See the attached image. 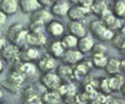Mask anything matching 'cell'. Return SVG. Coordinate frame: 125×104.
Instances as JSON below:
<instances>
[{
	"mask_svg": "<svg viewBox=\"0 0 125 104\" xmlns=\"http://www.w3.org/2000/svg\"><path fill=\"white\" fill-rule=\"evenodd\" d=\"M28 30H26L20 22L11 24L7 28L6 37L11 44L21 48L26 45V35Z\"/></svg>",
	"mask_w": 125,
	"mask_h": 104,
	"instance_id": "obj_1",
	"label": "cell"
},
{
	"mask_svg": "<svg viewBox=\"0 0 125 104\" xmlns=\"http://www.w3.org/2000/svg\"><path fill=\"white\" fill-rule=\"evenodd\" d=\"M53 15L51 11L40 7L31 13L28 24V31L42 30L46 24L52 20Z\"/></svg>",
	"mask_w": 125,
	"mask_h": 104,
	"instance_id": "obj_2",
	"label": "cell"
},
{
	"mask_svg": "<svg viewBox=\"0 0 125 104\" xmlns=\"http://www.w3.org/2000/svg\"><path fill=\"white\" fill-rule=\"evenodd\" d=\"M89 29L92 36L97 38L101 42L110 41L115 33L113 31L107 27L100 19L92 20L89 25Z\"/></svg>",
	"mask_w": 125,
	"mask_h": 104,
	"instance_id": "obj_3",
	"label": "cell"
},
{
	"mask_svg": "<svg viewBox=\"0 0 125 104\" xmlns=\"http://www.w3.org/2000/svg\"><path fill=\"white\" fill-rule=\"evenodd\" d=\"M40 81L41 85L47 91H58V89L62 84V81L57 73L51 72L42 73L41 75Z\"/></svg>",
	"mask_w": 125,
	"mask_h": 104,
	"instance_id": "obj_4",
	"label": "cell"
},
{
	"mask_svg": "<svg viewBox=\"0 0 125 104\" xmlns=\"http://www.w3.org/2000/svg\"><path fill=\"white\" fill-rule=\"evenodd\" d=\"M47 42L46 35L42 30L28 31L26 35V44L37 49L42 48Z\"/></svg>",
	"mask_w": 125,
	"mask_h": 104,
	"instance_id": "obj_5",
	"label": "cell"
},
{
	"mask_svg": "<svg viewBox=\"0 0 125 104\" xmlns=\"http://www.w3.org/2000/svg\"><path fill=\"white\" fill-rule=\"evenodd\" d=\"M19 47L11 43H9L8 45H5L3 46V48L0 51V54H1V58L3 60V61L10 65L19 60Z\"/></svg>",
	"mask_w": 125,
	"mask_h": 104,
	"instance_id": "obj_6",
	"label": "cell"
},
{
	"mask_svg": "<svg viewBox=\"0 0 125 104\" xmlns=\"http://www.w3.org/2000/svg\"><path fill=\"white\" fill-rule=\"evenodd\" d=\"M105 26L109 28L110 30L113 31L114 32L118 31L121 27L124 26V24L121 22V19L118 18L111 12V10L107 9L103 13L101 17H99Z\"/></svg>",
	"mask_w": 125,
	"mask_h": 104,
	"instance_id": "obj_7",
	"label": "cell"
},
{
	"mask_svg": "<svg viewBox=\"0 0 125 104\" xmlns=\"http://www.w3.org/2000/svg\"><path fill=\"white\" fill-rule=\"evenodd\" d=\"M84 54L82 53L76 48L65 49L63 55L61 57V60L64 64H67L69 66H73L75 64L80 62L83 60Z\"/></svg>",
	"mask_w": 125,
	"mask_h": 104,
	"instance_id": "obj_8",
	"label": "cell"
},
{
	"mask_svg": "<svg viewBox=\"0 0 125 104\" xmlns=\"http://www.w3.org/2000/svg\"><path fill=\"white\" fill-rule=\"evenodd\" d=\"M36 67L37 69L42 73H46L51 72L55 69L56 67V62L55 59L50 55L49 53L43 54L41 57H40L37 60Z\"/></svg>",
	"mask_w": 125,
	"mask_h": 104,
	"instance_id": "obj_9",
	"label": "cell"
},
{
	"mask_svg": "<svg viewBox=\"0 0 125 104\" xmlns=\"http://www.w3.org/2000/svg\"><path fill=\"white\" fill-rule=\"evenodd\" d=\"M90 13L91 10L89 8H85L80 5H73L69 7L67 17L70 20L82 21L87 18Z\"/></svg>",
	"mask_w": 125,
	"mask_h": 104,
	"instance_id": "obj_10",
	"label": "cell"
},
{
	"mask_svg": "<svg viewBox=\"0 0 125 104\" xmlns=\"http://www.w3.org/2000/svg\"><path fill=\"white\" fill-rule=\"evenodd\" d=\"M40 58V51L39 49L35 47H24L20 48L19 60L21 62H34Z\"/></svg>",
	"mask_w": 125,
	"mask_h": 104,
	"instance_id": "obj_11",
	"label": "cell"
},
{
	"mask_svg": "<svg viewBox=\"0 0 125 104\" xmlns=\"http://www.w3.org/2000/svg\"><path fill=\"white\" fill-rule=\"evenodd\" d=\"M46 32L53 38H61L65 33V28L64 24L59 20H51L46 25Z\"/></svg>",
	"mask_w": 125,
	"mask_h": 104,
	"instance_id": "obj_12",
	"label": "cell"
},
{
	"mask_svg": "<svg viewBox=\"0 0 125 104\" xmlns=\"http://www.w3.org/2000/svg\"><path fill=\"white\" fill-rule=\"evenodd\" d=\"M93 67L91 61H83L80 62L73 66V72L75 80H79L83 78L90 73L91 68Z\"/></svg>",
	"mask_w": 125,
	"mask_h": 104,
	"instance_id": "obj_13",
	"label": "cell"
},
{
	"mask_svg": "<svg viewBox=\"0 0 125 104\" xmlns=\"http://www.w3.org/2000/svg\"><path fill=\"white\" fill-rule=\"evenodd\" d=\"M69 7L70 3L68 0L55 1L51 6V13L53 16L62 18V17L67 16Z\"/></svg>",
	"mask_w": 125,
	"mask_h": 104,
	"instance_id": "obj_14",
	"label": "cell"
},
{
	"mask_svg": "<svg viewBox=\"0 0 125 104\" xmlns=\"http://www.w3.org/2000/svg\"><path fill=\"white\" fill-rule=\"evenodd\" d=\"M67 29L69 34H72L76 38H81L87 34V28L82 21L70 20L67 25Z\"/></svg>",
	"mask_w": 125,
	"mask_h": 104,
	"instance_id": "obj_15",
	"label": "cell"
},
{
	"mask_svg": "<svg viewBox=\"0 0 125 104\" xmlns=\"http://www.w3.org/2000/svg\"><path fill=\"white\" fill-rule=\"evenodd\" d=\"M107 80V85L109 90L113 92H119L120 89L124 85V77L122 73L109 75Z\"/></svg>",
	"mask_w": 125,
	"mask_h": 104,
	"instance_id": "obj_16",
	"label": "cell"
},
{
	"mask_svg": "<svg viewBox=\"0 0 125 104\" xmlns=\"http://www.w3.org/2000/svg\"><path fill=\"white\" fill-rule=\"evenodd\" d=\"M94 43L95 42L93 36L87 34L84 36L78 38L76 49H79L82 53L86 54V53H88L91 51Z\"/></svg>",
	"mask_w": 125,
	"mask_h": 104,
	"instance_id": "obj_17",
	"label": "cell"
},
{
	"mask_svg": "<svg viewBox=\"0 0 125 104\" xmlns=\"http://www.w3.org/2000/svg\"><path fill=\"white\" fill-rule=\"evenodd\" d=\"M17 2L19 9L24 14H31L42 7L38 0H17Z\"/></svg>",
	"mask_w": 125,
	"mask_h": 104,
	"instance_id": "obj_18",
	"label": "cell"
},
{
	"mask_svg": "<svg viewBox=\"0 0 125 104\" xmlns=\"http://www.w3.org/2000/svg\"><path fill=\"white\" fill-rule=\"evenodd\" d=\"M18 9L19 6L17 0H2L0 2V10L8 17L17 13Z\"/></svg>",
	"mask_w": 125,
	"mask_h": 104,
	"instance_id": "obj_19",
	"label": "cell"
},
{
	"mask_svg": "<svg viewBox=\"0 0 125 104\" xmlns=\"http://www.w3.org/2000/svg\"><path fill=\"white\" fill-rule=\"evenodd\" d=\"M124 26H123L118 32L114 33L113 37L110 40L111 44L116 49L119 50L120 52H124L125 49V39H124Z\"/></svg>",
	"mask_w": 125,
	"mask_h": 104,
	"instance_id": "obj_20",
	"label": "cell"
},
{
	"mask_svg": "<svg viewBox=\"0 0 125 104\" xmlns=\"http://www.w3.org/2000/svg\"><path fill=\"white\" fill-rule=\"evenodd\" d=\"M57 74L61 78L62 81L65 82V83L73 82V81L75 80L72 66L67 65V64H63V65L59 66Z\"/></svg>",
	"mask_w": 125,
	"mask_h": 104,
	"instance_id": "obj_21",
	"label": "cell"
},
{
	"mask_svg": "<svg viewBox=\"0 0 125 104\" xmlns=\"http://www.w3.org/2000/svg\"><path fill=\"white\" fill-rule=\"evenodd\" d=\"M120 60L116 57H109L107 60L105 66L103 69L105 70L107 74L113 75L118 73H121L120 67Z\"/></svg>",
	"mask_w": 125,
	"mask_h": 104,
	"instance_id": "obj_22",
	"label": "cell"
},
{
	"mask_svg": "<svg viewBox=\"0 0 125 104\" xmlns=\"http://www.w3.org/2000/svg\"><path fill=\"white\" fill-rule=\"evenodd\" d=\"M22 99L24 103H41V97L37 93V91L32 87H28L25 88L22 93Z\"/></svg>",
	"mask_w": 125,
	"mask_h": 104,
	"instance_id": "obj_23",
	"label": "cell"
},
{
	"mask_svg": "<svg viewBox=\"0 0 125 104\" xmlns=\"http://www.w3.org/2000/svg\"><path fill=\"white\" fill-rule=\"evenodd\" d=\"M65 48L63 47L60 40L53 41L48 45L47 51L50 55H51L54 59H60L65 52Z\"/></svg>",
	"mask_w": 125,
	"mask_h": 104,
	"instance_id": "obj_24",
	"label": "cell"
},
{
	"mask_svg": "<svg viewBox=\"0 0 125 104\" xmlns=\"http://www.w3.org/2000/svg\"><path fill=\"white\" fill-rule=\"evenodd\" d=\"M62 97L58 91H47L41 96L42 103H59L62 102Z\"/></svg>",
	"mask_w": 125,
	"mask_h": 104,
	"instance_id": "obj_25",
	"label": "cell"
},
{
	"mask_svg": "<svg viewBox=\"0 0 125 104\" xmlns=\"http://www.w3.org/2000/svg\"><path fill=\"white\" fill-rule=\"evenodd\" d=\"M111 12L118 18L123 20L125 17L124 0H113L111 6Z\"/></svg>",
	"mask_w": 125,
	"mask_h": 104,
	"instance_id": "obj_26",
	"label": "cell"
},
{
	"mask_svg": "<svg viewBox=\"0 0 125 104\" xmlns=\"http://www.w3.org/2000/svg\"><path fill=\"white\" fill-rule=\"evenodd\" d=\"M62 45L65 49H75L77 46V42H78V38L74 36L72 34H67V35H63L61 37L60 40Z\"/></svg>",
	"mask_w": 125,
	"mask_h": 104,
	"instance_id": "obj_27",
	"label": "cell"
},
{
	"mask_svg": "<svg viewBox=\"0 0 125 104\" xmlns=\"http://www.w3.org/2000/svg\"><path fill=\"white\" fill-rule=\"evenodd\" d=\"M108 57L105 53H94L92 54L91 62L93 67H95L97 69H103L105 66Z\"/></svg>",
	"mask_w": 125,
	"mask_h": 104,
	"instance_id": "obj_28",
	"label": "cell"
},
{
	"mask_svg": "<svg viewBox=\"0 0 125 104\" xmlns=\"http://www.w3.org/2000/svg\"><path fill=\"white\" fill-rule=\"evenodd\" d=\"M107 9H108L107 2H102V1H96V0H94V2H93V4L91 6L90 10H91V13H92L94 15L100 17L102 14L104 13Z\"/></svg>",
	"mask_w": 125,
	"mask_h": 104,
	"instance_id": "obj_29",
	"label": "cell"
},
{
	"mask_svg": "<svg viewBox=\"0 0 125 104\" xmlns=\"http://www.w3.org/2000/svg\"><path fill=\"white\" fill-rule=\"evenodd\" d=\"M1 85L5 90L11 93V94H17V93H19L21 89V87H22V85L14 83L12 81L9 80L8 78L3 80L1 82Z\"/></svg>",
	"mask_w": 125,
	"mask_h": 104,
	"instance_id": "obj_30",
	"label": "cell"
},
{
	"mask_svg": "<svg viewBox=\"0 0 125 104\" xmlns=\"http://www.w3.org/2000/svg\"><path fill=\"white\" fill-rule=\"evenodd\" d=\"M91 53L94 54V53H105L106 54L107 52V48L106 46L102 44V43H94V46L91 49Z\"/></svg>",
	"mask_w": 125,
	"mask_h": 104,
	"instance_id": "obj_31",
	"label": "cell"
},
{
	"mask_svg": "<svg viewBox=\"0 0 125 104\" xmlns=\"http://www.w3.org/2000/svg\"><path fill=\"white\" fill-rule=\"evenodd\" d=\"M7 18H8V16H6L4 13L0 10V30L5 27L7 22Z\"/></svg>",
	"mask_w": 125,
	"mask_h": 104,
	"instance_id": "obj_32",
	"label": "cell"
},
{
	"mask_svg": "<svg viewBox=\"0 0 125 104\" xmlns=\"http://www.w3.org/2000/svg\"><path fill=\"white\" fill-rule=\"evenodd\" d=\"M94 2V0H79V1H78V5L85 7V8L90 9Z\"/></svg>",
	"mask_w": 125,
	"mask_h": 104,
	"instance_id": "obj_33",
	"label": "cell"
},
{
	"mask_svg": "<svg viewBox=\"0 0 125 104\" xmlns=\"http://www.w3.org/2000/svg\"><path fill=\"white\" fill-rule=\"evenodd\" d=\"M41 6L45 7H51V6L55 2V0H38Z\"/></svg>",
	"mask_w": 125,
	"mask_h": 104,
	"instance_id": "obj_34",
	"label": "cell"
},
{
	"mask_svg": "<svg viewBox=\"0 0 125 104\" xmlns=\"http://www.w3.org/2000/svg\"><path fill=\"white\" fill-rule=\"evenodd\" d=\"M5 45H6L5 38L2 36L1 33H0V51H1V49L3 48V46H4Z\"/></svg>",
	"mask_w": 125,
	"mask_h": 104,
	"instance_id": "obj_35",
	"label": "cell"
},
{
	"mask_svg": "<svg viewBox=\"0 0 125 104\" xmlns=\"http://www.w3.org/2000/svg\"><path fill=\"white\" fill-rule=\"evenodd\" d=\"M120 71L121 73H124V69H125V61L124 59H121L120 60Z\"/></svg>",
	"mask_w": 125,
	"mask_h": 104,
	"instance_id": "obj_36",
	"label": "cell"
},
{
	"mask_svg": "<svg viewBox=\"0 0 125 104\" xmlns=\"http://www.w3.org/2000/svg\"><path fill=\"white\" fill-rule=\"evenodd\" d=\"M5 69V63L3 60L2 58H0V74H2L3 72V70Z\"/></svg>",
	"mask_w": 125,
	"mask_h": 104,
	"instance_id": "obj_37",
	"label": "cell"
},
{
	"mask_svg": "<svg viewBox=\"0 0 125 104\" xmlns=\"http://www.w3.org/2000/svg\"><path fill=\"white\" fill-rule=\"evenodd\" d=\"M68 1L72 5H78V1L79 0H68Z\"/></svg>",
	"mask_w": 125,
	"mask_h": 104,
	"instance_id": "obj_38",
	"label": "cell"
},
{
	"mask_svg": "<svg viewBox=\"0 0 125 104\" xmlns=\"http://www.w3.org/2000/svg\"><path fill=\"white\" fill-rule=\"evenodd\" d=\"M3 92H2V88H0V100L1 99H2V98H3Z\"/></svg>",
	"mask_w": 125,
	"mask_h": 104,
	"instance_id": "obj_39",
	"label": "cell"
},
{
	"mask_svg": "<svg viewBox=\"0 0 125 104\" xmlns=\"http://www.w3.org/2000/svg\"><path fill=\"white\" fill-rule=\"evenodd\" d=\"M96 1H102V2H107L109 1V0H96Z\"/></svg>",
	"mask_w": 125,
	"mask_h": 104,
	"instance_id": "obj_40",
	"label": "cell"
},
{
	"mask_svg": "<svg viewBox=\"0 0 125 104\" xmlns=\"http://www.w3.org/2000/svg\"><path fill=\"white\" fill-rule=\"evenodd\" d=\"M55 1H61V0H55Z\"/></svg>",
	"mask_w": 125,
	"mask_h": 104,
	"instance_id": "obj_41",
	"label": "cell"
},
{
	"mask_svg": "<svg viewBox=\"0 0 125 104\" xmlns=\"http://www.w3.org/2000/svg\"><path fill=\"white\" fill-rule=\"evenodd\" d=\"M1 1H2V0H0V2H1Z\"/></svg>",
	"mask_w": 125,
	"mask_h": 104,
	"instance_id": "obj_42",
	"label": "cell"
}]
</instances>
